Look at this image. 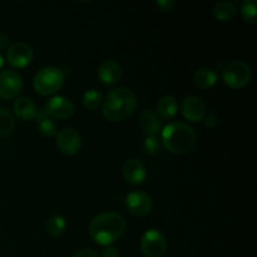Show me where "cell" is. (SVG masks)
Segmentation results:
<instances>
[{"label":"cell","instance_id":"1","mask_svg":"<svg viewBox=\"0 0 257 257\" xmlns=\"http://www.w3.org/2000/svg\"><path fill=\"white\" fill-rule=\"evenodd\" d=\"M125 220L114 211L102 212L90 220L88 231L93 240L102 246H110L123 235Z\"/></svg>","mask_w":257,"mask_h":257},{"label":"cell","instance_id":"2","mask_svg":"<svg viewBox=\"0 0 257 257\" xmlns=\"http://www.w3.org/2000/svg\"><path fill=\"white\" fill-rule=\"evenodd\" d=\"M137 108V95L125 87L113 88L103 98V115L110 122H122L133 114Z\"/></svg>","mask_w":257,"mask_h":257},{"label":"cell","instance_id":"3","mask_svg":"<svg viewBox=\"0 0 257 257\" xmlns=\"http://www.w3.org/2000/svg\"><path fill=\"white\" fill-rule=\"evenodd\" d=\"M162 145L175 155L191 152L197 142V137L191 125L183 122L168 123L162 130Z\"/></svg>","mask_w":257,"mask_h":257},{"label":"cell","instance_id":"4","mask_svg":"<svg viewBox=\"0 0 257 257\" xmlns=\"http://www.w3.org/2000/svg\"><path fill=\"white\" fill-rule=\"evenodd\" d=\"M65 74L60 68L44 67L37 72L33 78V87L42 95L57 93L64 84Z\"/></svg>","mask_w":257,"mask_h":257},{"label":"cell","instance_id":"5","mask_svg":"<svg viewBox=\"0 0 257 257\" xmlns=\"http://www.w3.org/2000/svg\"><path fill=\"white\" fill-rule=\"evenodd\" d=\"M252 72L247 63L242 60H233L222 69V79L227 87L240 89L250 83Z\"/></svg>","mask_w":257,"mask_h":257},{"label":"cell","instance_id":"6","mask_svg":"<svg viewBox=\"0 0 257 257\" xmlns=\"http://www.w3.org/2000/svg\"><path fill=\"white\" fill-rule=\"evenodd\" d=\"M141 250L146 257H162L167 250L166 236L156 228H150L141 237Z\"/></svg>","mask_w":257,"mask_h":257},{"label":"cell","instance_id":"7","mask_svg":"<svg viewBox=\"0 0 257 257\" xmlns=\"http://www.w3.org/2000/svg\"><path fill=\"white\" fill-rule=\"evenodd\" d=\"M23 90V78L17 70H0V97L3 99H14Z\"/></svg>","mask_w":257,"mask_h":257},{"label":"cell","instance_id":"8","mask_svg":"<svg viewBox=\"0 0 257 257\" xmlns=\"http://www.w3.org/2000/svg\"><path fill=\"white\" fill-rule=\"evenodd\" d=\"M44 110L52 118L67 119L74 114L75 105L70 98L64 97V95H54L45 103Z\"/></svg>","mask_w":257,"mask_h":257},{"label":"cell","instance_id":"9","mask_svg":"<svg viewBox=\"0 0 257 257\" xmlns=\"http://www.w3.org/2000/svg\"><path fill=\"white\" fill-rule=\"evenodd\" d=\"M125 207L132 215L143 217L150 215L153 208V201L145 191H132L125 197Z\"/></svg>","mask_w":257,"mask_h":257},{"label":"cell","instance_id":"10","mask_svg":"<svg viewBox=\"0 0 257 257\" xmlns=\"http://www.w3.org/2000/svg\"><path fill=\"white\" fill-rule=\"evenodd\" d=\"M57 147L64 155L72 156L79 152L82 147V137L79 132L72 127H65L57 133Z\"/></svg>","mask_w":257,"mask_h":257},{"label":"cell","instance_id":"11","mask_svg":"<svg viewBox=\"0 0 257 257\" xmlns=\"http://www.w3.org/2000/svg\"><path fill=\"white\" fill-rule=\"evenodd\" d=\"M34 57L32 47L24 42H17L7 50V62L14 68H24Z\"/></svg>","mask_w":257,"mask_h":257},{"label":"cell","instance_id":"12","mask_svg":"<svg viewBox=\"0 0 257 257\" xmlns=\"http://www.w3.org/2000/svg\"><path fill=\"white\" fill-rule=\"evenodd\" d=\"M183 117L190 122H200L206 115V104L197 95L185 98L181 105Z\"/></svg>","mask_w":257,"mask_h":257},{"label":"cell","instance_id":"13","mask_svg":"<svg viewBox=\"0 0 257 257\" xmlns=\"http://www.w3.org/2000/svg\"><path fill=\"white\" fill-rule=\"evenodd\" d=\"M123 177L131 185H140L147 177V168L138 158H128L123 165Z\"/></svg>","mask_w":257,"mask_h":257},{"label":"cell","instance_id":"14","mask_svg":"<svg viewBox=\"0 0 257 257\" xmlns=\"http://www.w3.org/2000/svg\"><path fill=\"white\" fill-rule=\"evenodd\" d=\"M98 77L104 85H114L122 78V68L114 60H104L98 68Z\"/></svg>","mask_w":257,"mask_h":257},{"label":"cell","instance_id":"15","mask_svg":"<svg viewBox=\"0 0 257 257\" xmlns=\"http://www.w3.org/2000/svg\"><path fill=\"white\" fill-rule=\"evenodd\" d=\"M138 127L146 136H157L161 131V118L155 110L146 109L138 117Z\"/></svg>","mask_w":257,"mask_h":257},{"label":"cell","instance_id":"16","mask_svg":"<svg viewBox=\"0 0 257 257\" xmlns=\"http://www.w3.org/2000/svg\"><path fill=\"white\" fill-rule=\"evenodd\" d=\"M13 110L18 118L23 120H32L37 117L38 108L34 100L29 97H19L13 104Z\"/></svg>","mask_w":257,"mask_h":257},{"label":"cell","instance_id":"17","mask_svg":"<svg viewBox=\"0 0 257 257\" xmlns=\"http://www.w3.org/2000/svg\"><path fill=\"white\" fill-rule=\"evenodd\" d=\"M178 103L172 95H162L157 102V114L162 119L170 120L177 114Z\"/></svg>","mask_w":257,"mask_h":257},{"label":"cell","instance_id":"18","mask_svg":"<svg viewBox=\"0 0 257 257\" xmlns=\"http://www.w3.org/2000/svg\"><path fill=\"white\" fill-rule=\"evenodd\" d=\"M217 73L211 68H200L193 74V83L200 89H210L217 82Z\"/></svg>","mask_w":257,"mask_h":257},{"label":"cell","instance_id":"19","mask_svg":"<svg viewBox=\"0 0 257 257\" xmlns=\"http://www.w3.org/2000/svg\"><path fill=\"white\" fill-rule=\"evenodd\" d=\"M35 119H37L38 130H39L40 135H43L44 137H53L58 133L57 123L50 115L47 114L44 109L38 110Z\"/></svg>","mask_w":257,"mask_h":257},{"label":"cell","instance_id":"20","mask_svg":"<svg viewBox=\"0 0 257 257\" xmlns=\"http://www.w3.org/2000/svg\"><path fill=\"white\" fill-rule=\"evenodd\" d=\"M237 14V8L233 3L231 2H218L213 7V15L220 22H228V20L233 19Z\"/></svg>","mask_w":257,"mask_h":257},{"label":"cell","instance_id":"21","mask_svg":"<svg viewBox=\"0 0 257 257\" xmlns=\"http://www.w3.org/2000/svg\"><path fill=\"white\" fill-rule=\"evenodd\" d=\"M65 227H67V221L60 215L52 216L45 222V231H47L48 235L53 236V237L62 235L64 232Z\"/></svg>","mask_w":257,"mask_h":257},{"label":"cell","instance_id":"22","mask_svg":"<svg viewBox=\"0 0 257 257\" xmlns=\"http://www.w3.org/2000/svg\"><path fill=\"white\" fill-rule=\"evenodd\" d=\"M15 119L7 108L0 107V137H8L14 132Z\"/></svg>","mask_w":257,"mask_h":257},{"label":"cell","instance_id":"23","mask_svg":"<svg viewBox=\"0 0 257 257\" xmlns=\"http://www.w3.org/2000/svg\"><path fill=\"white\" fill-rule=\"evenodd\" d=\"M82 102L83 105H84L87 109H97V108L103 103L102 92L98 89H88L87 92L83 94Z\"/></svg>","mask_w":257,"mask_h":257},{"label":"cell","instance_id":"24","mask_svg":"<svg viewBox=\"0 0 257 257\" xmlns=\"http://www.w3.org/2000/svg\"><path fill=\"white\" fill-rule=\"evenodd\" d=\"M241 14L243 19L250 24L257 23V4L256 0H245L241 5Z\"/></svg>","mask_w":257,"mask_h":257},{"label":"cell","instance_id":"25","mask_svg":"<svg viewBox=\"0 0 257 257\" xmlns=\"http://www.w3.org/2000/svg\"><path fill=\"white\" fill-rule=\"evenodd\" d=\"M161 145H162V142L158 138V136H146L145 141H143V150L146 153L155 155V153L160 152Z\"/></svg>","mask_w":257,"mask_h":257},{"label":"cell","instance_id":"26","mask_svg":"<svg viewBox=\"0 0 257 257\" xmlns=\"http://www.w3.org/2000/svg\"><path fill=\"white\" fill-rule=\"evenodd\" d=\"M73 257H99L98 253L95 252L92 248H82V250L77 251V252L73 255Z\"/></svg>","mask_w":257,"mask_h":257},{"label":"cell","instance_id":"27","mask_svg":"<svg viewBox=\"0 0 257 257\" xmlns=\"http://www.w3.org/2000/svg\"><path fill=\"white\" fill-rule=\"evenodd\" d=\"M156 4H157V7H160L161 10H163V12H168V10H171L173 7H175L176 2H173V0H158Z\"/></svg>","mask_w":257,"mask_h":257},{"label":"cell","instance_id":"28","mask_svg":"<svg viewBox=\"0 0 257 257\" xmlns=\"http://www.w3.org/2000/svg\"><path fill=\"white\" fill-rule=\"evenodd\" d=\"M203 123H205L206 127L215 128L216 125L218 124V119H217V117H216V115L207 114V115H205V118H203Z\"/></svg>","mask_w":257,"mask_h":257},{"label":"cell","instance_id":"29","mask_svg":"<svg viewBox=\"0 0 257 257\" xmlns=\"http://www.w3.org/2000/svg\"><path fill=\"white\" fill-rule=\"evenodd\" d=\"M102 257H119V251L117 247H113V246H107V247L103 250Z\"/></svg>","mask_w":257,"mask_h":257},{"label":"cell","instance_id":"30","mask_svg":"<svg viewBox=\"0 0 257 257\" xmlns=\"http://www.w3.org/2000/svg\"><path fill=\"white\" fill-rule=\"evenodd\" d=\"M9 45V37L4 33H0V49H5Z\"/></svg>","mask_w":257,"mask_h":257},{"label":"cell","instance_id":"31","mask_svg":"<svg viewBox=\"0 0 257 257\" xmlns=\"http://www.w3.org/2000/svg\"><path fill=\"white\" fill-rule=\"evenodd\" d=\"M4 63H5L4 57H3V55L0 54V69H2V68H3V65H4Z\"/></svg>","mask_w":257,"mask_h":257}]
</instances>
